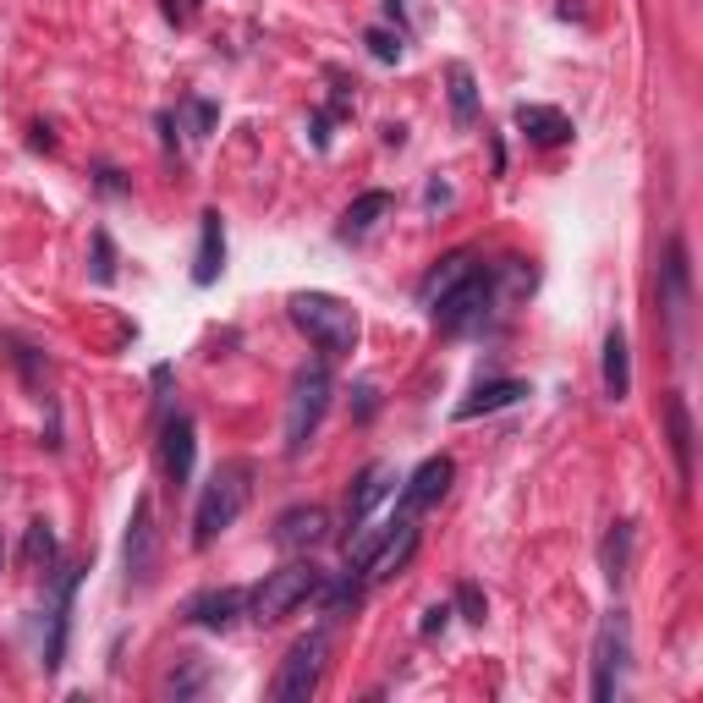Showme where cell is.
<instances>
[{
  "label": "cell",
  "mask_w": 703,
  "mask_h": 703,
  "mask_svg": "<svg viewBox=\"0 0 703 703\" xmlns=\"http://www.w3.org/2000/svg\"><path fill=\"white\" fill-rule=\"evenodd\" d=\"M391 489H396L391 462H369V467L352 478V489H347V523H352V528H358V523H369V517H374V506H380Z\"/></svg>",
  "instance_id": "obj_11"
},
{
  "label": "cell",
  "mask_w": 703,
  "mask_h": 703,
  "mask_svg": "<svg viewBox=\"0 0 703 703\" xmlns=\"http://www.w3.org/2000/svg\"><path fill=\"white\" fill-rule=\"evenodd\" d=\"M517 127H523V138L539 143V148H556V143L571 138V122L556 105H517Z\"/></svg>",
  "instance_id": "obj_17"
},
{
  "label": "cell",
  "mask_w": 703,
  "mask_h": 703,
  "mask_svg": "<svg viewBox=\"0 0 703 703\" xmlns=\"http://www.w3.org/2000/svg\"><path fill=\"white\" fill-rule=\"evenodd\" d=\"M627 391H632L627 335H621V330H610V335H604V396H610V402H627Z\"/></svg>",
  "instance_id": "obj_22"
},
{
  "label": "cell",
  "mask_w": 703,
  "mask_h": 703,
  "mask_svg": "<svg viewBox=\"0 0 703 703\" xmlns=\"http://www.w3.org/2000/svg\"><path fill=\"white\" fill-rule=\"evenodd\" d=\"M528 396V385L523 380H489V385H478L462 407H456V418H484V413H500V407H511V402H523Z\"/></svg>",
  "instance_id": "obj_19"
},
{
  "label": "cell",
  "mask_w": 703,
  "mask_h": 703,
  "mask_svg": "<svg viewBox=\"0 0 703 703\" xmlns=\"http://www.w3.org/2000/svg\"><path fill=\"white\" fill-rule=\"evenodd\" d=\"M193 451H198V428L187 413H170L165 418V445H159V462H165V478L182 489L193 478Z\"/></svg>",
  "instance_id": "obj_12"
},
{
  "label": "cell",
  "mask_w": 703,
  "mask_h": 703,
  "mask_svg": "<svg viewBox=\"0 0 703 703\" xmlns=\"http://www.w3.org/2000/svg\"><path fill=\"white\" fill-rule=\"evenodd\" d=\"M187 116H193V138H204L215 127V105H204V100H187Z\"/></svg>",
  "instance_id": "obj_30"
},
{
  "label": "cell",
  "mask_w": 703,
  "mask_h": 703,
  "mask_svg": "<svg viewBox=\"0 0 703 703\" xmlns=\"http://www.w3.org/2000/svg\"><path fill=\"white\" fill-rule=\"evenodd\" d=\"M445 83H451V116H456L462 127H473V122H478V83H473V72H467L462 61H451Z\"/></svg>",
  "instance_id": "obj_24"
},
{
  "label": "cell",
  "mask_w": 703,
  "mask_h": 703,
  "mask_svg": "<svg viewBox=\"0 0 703 703\" xmlns=\"http://www.w3.org/2000/svg\"><path fill=\"white\" fill-rule=\"evenodd\" d=\"M291 324H297L324 358H347V352L358 347V335H363L358 308L341 302V297H330V291H297V297H291Z\"/></svg>",
  "instance_id": "obj_1"
},
{
  "label": "cell",
  "mask_w": 703,
  "mask_h": 703,
  "mask_svg": "<svg viewBox=\"0 0 703 703\" xmlns=\"http://www.w3.org/2000/svg\"><path fill=\"white\" fill-rule=\"evenodd\" d=\"M242 610H248V593H242V588H220V593L193 599V604H187V621H198V627H209V632H226V627H237Z\"/></svg>",
  "instance_id": "obj_14"
},
{
  "label": "cell",
  "mask_w": 703,
  "mask_h": 703,
  "mask_svg": "<svg viewBox=\"0 0 703 703\" xmlns=\"http://www.w3.org/2000/svg\"><path fill=\"white\" fill-rule=\"evenodd\" d=\"M413 550H418V523H413V517H396V523L385 528L380 550H374L369 566H363V582H385V577H396L402 566L413 561Z\"/></svg>",
  "instance_id": "obj_9"
},
{
  "label": "cell",
  "mask_w": 703,
  "mask_h": 703,
  "mask_svg": "<svg viewBox=\"0 0 703 703\" xmlns=\"http://www.w3.org/2000/svg\"><path fill=\"white\" fill-rule=\"evenodd\" d=\"M363 44H369V55H374V61H396V55H402V39H396L391 28H369V33H363Z\"/></svg>",
  "instance_id": "obj_28"
},
{
  "label": "cell",
  "mask_w": 703,
  "mask_h": 703,
  "mask_svg": "<svg viewBox=\"0 0 703 703\" xmlns=\"http://www.w3.org/2000/svg\"><path fill=\"white\" fill-rule=\"evenodd\" d=\"M456 610H462L473 627H484V588H478V582H462V588H456Z\"/></svg>",
  "instance_id": "obj_29"
},
{
  "label": "cell",
  "mask_w": 703,
  "mask_h": 703,
  "mask_svg": "<svg viewBox=\"0 0 703 703\" xmlns=\"http://www.w3.org/2000/svg\"><path fill=\"white\" fill-rule=\"evenodd\" d=\"M324 407H330V369L313 363V369H302V374L291 380V402H286V456H302V451H308V440H313V428L324 418Z\"/></svg>",
  "instance_id": "obj_4"
},
{
  "label": "cell",
  "mask_w": 703,
  "mask_h": 703,
  "mask_svg": "<svg viewBox=\"0 0 703 703\" xmlns=\"http://www.w3.org/2000/svg\"><path fill=\"white\" fill-rule=\"evenodd\" d=\"M319 676H324V632H308L286 649L281 671L270 682V699L276 703H308L319 693Z\"/></svg>",
  "instance_id": "obj_7"
},
{
  "label": "cell",
  "mask_w": 703,
  "mask_h": 703,
  "mask_svg": "<svg viewBox=\"0 0 703 703\" xmlns=\"http://www.w3.org/2000/svg\"><path fill=\"white\" fill-rule=\"evenodd\" d=\"M445 621H451V604H434V610H423V638L445 632Z\"/></svg>",
  "instance_id": "obj_31"
},
{
  "label": "cell",
  "mask_w": 703,
  "mask_h": 703,
  "mask_svg": "<svg viewBox=\"0 0 703 703\" xmlns=\"http://www.w3.org/2000/svg\"><path fill=\"white\" fill-rule=\"evenodd\" d=\"M226 270V226H220V209H204V237H198V259H193V281L215 286Z\"/></svg>",
  "instance_id": "obj_15"
},
{
  "label": "cell",
  "mask_w": 703,
  "mask_h": 703,
  "mask_svg": "<svg viewBox=\"0 0 703 703\" xmlns=\"http://www.w3.org/2000/svg\"><path fill=\"white\" fill-rule=\"evenodd\" d=\"M248 495H254V467L248 462H220L204 500H198V517H193V545L209 550L242 511H248Z\"/></svg>",
  "instance_id": "obj_2"
},
{
  "label": "cell",
  "mask_w": 703,
  "mask_h": 703,
  "mask_svg": "<svg viewBox=\"0 0 703 703\" xmlns=\"http://www.w3.org/2000/svg\"><path fill=\"white\" fill-rule=\"evenodd\" d=\"M660 276H665V313L682 324V319H688V297H693V291H688L693 281H688V242H682V237L665 242V265H660Z\"/></svg>",
  "instance_id": "obj_16"
},
{
  "label": "cell",
  "mask_w": 703,
  "mask_h": 703,
  "mask_svg": "<svg viewBox=\"0 0 703 703\" xmlns=\"http://www.w3.org/2000/svg\"><path fill=\"white\" fill-rule=\"evenodd\" d=\"M0 566H6V539H0Z\"/></svg>",
  "instance_id": "obj_33"
},
{
  "label": "cell",
  "mask_w": 703,
  "mask_h": 703,
  "mask_svg": "<svg viewBox=\"0 0 703 703\" xmlns=\"http://www.w3.org/2000/svg\"><path fill=\"white\" fill-rule=\"evenodd\" d=\"M665 434H671V456H676L682 478H693V413H688V396L682 391L665 396Z\"/></svg>",
  "instance_id": "obj_18"
},
{
  "label": "cell",
  "mask_w": 703,
  "mask_h": 703,
  "mask_svg": "<svg viewBox=\"0 0 703 703\" xmlns=\"http://www.w3.org/2000/svg\"><path fill=\"white\" fill-rule=\"evenodd\" d=\"M94 281L100 286L116 281V248H111V231H94Z\"/></svg>",
  "instance_id": "obj_27"
},
{
  "label": "cell",
  "mask_w": 703,
  "mask_h": 703,
  "mask_svg": "<svg viewBox=\"0 0 703 703\" xmlns=\"http://www.w3.org/2000/svg\"><path fill=\"white\" fill-rule=\"evenodd\" d=\"M72 593H77V571H66V582H61V599H55V616H50V649H44V671H61V665H66V632H72Z\"/></svg>",
  "instance_id": "obj_20"
},
{
  "label": "cell",
  "mask_w": 703,
  "mask_h": 703,
  "mask_svg": "<svg viewBox=\"0 0 703 703\" xmlns=\"http://www.w3.org/2000/svg\"><path fill=\"white\" fill-rule=\"evenodd\" d=\"M313 593H324V571L313 561H291L281 566V571H270L254 593H248V616L259 621V627H276V621H286L297 604H308Z\"/></svg>",
  "instance_id": "obj_3"
},
{
  "label": "cell",
  "mask_w": 703,
  "mask_h": 703,
  "mask_svg": "<svg viewBox=\"0 0 703 703\" xmlns=\"http://www.w3.org/2000/svg\"><path fill=\"white\" fill-rule=\"evenodd\" d=\"M122 561H127V588L143 593L159 571V528H154V500L138 495L133 517H127V545H122Z\"/></svg>",
  "instance_id": "obj_8"
},
{
  "label": "cell",
  "mask_w": 703,
  "mask_h": 703,
  "mask_svg": "<svg viewBox=\"0 0 703 703\" xmlns=\"http://www.w3.org/2000/svg\"><path fill=\"white\" fill-rule=\"evenodd\" d=\"M22 566L28 571H50L55 566V534H50V523H28V534H22Z\"/></svg>",
  "instance_id": "obj_26"
},
{
  "label": "cell",
  "mask_w": 703,
  "mask_h": 703,
  "mask_svg": "<svg viewBox=\"0 0 703 703\" xmlns=\"http://www.w3.org/2000/svg\"><path fill=\"white\" fill-rule=\"evenodd\" d=\"M467 270H478V259H473V254H445V259H440V265H434V270L423 276V286H418L423 302H434L440 291H451V286L462 281Z\"/></svg>",
  "instance_id": "obj_25"
},
{
  "label": "cell",
  "mask_w": 703,
  "mask_h": 703,
  "mask_svg": "<svg viewBox=\"0 0 703 703\" xmlns=\"http://www.w3.org/2000/svg\"><path fill=\"white\" fill-rule=\"evenodd\" d=\"M380 215H391V193H363L358 204H347V215H341L335 237H341V242H358L363 231H374V220H380Z\"/></svg>",
  "instance_id": "obj_21"
},
{
  "label": "cell",
  "mask_w": 703,
  "mask_h": 703,
  "mask_svg": "<svg viewBox=\"0 0 703 703\" xmlns=\"http://www.w3.org/2000/svg\"><path fill=\"white\" fill-rule=\"evenodd\" d=\"M330 539V511L324 506H291L276 517V545L281 550H313Z\"/></svg>",
  "instance_id": "obj_10"
},
{
  "label": "cell",
  "mask_w": 703,
  "mask_h": 703,
  "mask_svg": "<svg viewBox=\"0 0 703 703\" xmlns=\"http://www.w3.org/2000/svg\"><path fill=\"white\" fill-rule=\"evenodd\" d=\"M599 561H604V577H610V588H621V582H627V571H632V523H610Z\"/></svg>",
  "instance_id": "obj_23"
},
{
  "label": "cell",
  "mask_w": 703,
  "mask_h": 703,
  "mask_svg": "<svg viewBox=\"0 0 703 703\" xmlns=\"http://www.w3.org/2000/svg\"><path fill=\"white\" fill-rule=\"evenodd\" d=\"M451 456H428L418 473L407 478V489H402V517H418V511H428L445 489H451Z\"/></svg>",
  "instance_id": "obj_13"
},
{
  "label": "cell",
  "mask_w": 703,
  "mask_h": 703,
  "mask_svg": "<svg viewBox=\"0 0 703 703\" xmlns=\"http://www.w3.org/2000/svg\"><path fill=\"white\" fill-rule=\"evenodd\" d=\"M193 11H198V0H182V6H176V22H187Z\"/></svg>",
  "instance_id": "obj_32"
},
{
  "label": "cell",
  "mask_w": 703,
  "mask_h": 703,
  "mask_svg": "<svg viewBox=\"0 0 703 703\" xmlns=\"http://www.w3.org/2000/svg\"><path fill=\"white\" fill-rule=\"evenodd\" d=\"M489 302H495V276H489V270H467L451 291H440V297L428 302V313H434V324H440L445 335H462V330L484 324Z\"/></svg>",
  "instance_id": "obj_5"
},
{
  "label": "cell",
  "mask_w": 703,
  "mask_h": 703,
  "mask_svg": "<svg viewBox=\"0 0 703 703\" xmlns=\"http://www.w3.org/2000/svg\"><path fill=\"white\" fill-rule=\"evenodd\" d=\"M627 660H632V627L621 610H610L593 632V699L599 703H616L627 682Z\"/></svg>",
  "instance_id": "obj_6"
}]
</instances>
